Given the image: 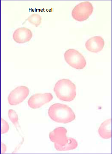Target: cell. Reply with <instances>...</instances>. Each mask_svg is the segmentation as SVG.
Here are the masks:
<instances>
[{
  "mask_svg": "<svg viewBox=\"0 0 112 154\" xmlns=\"http://www.w3.org/2000/svg\"><path fill=\"white\" fill-rule=\"evenodd\" d=\"M32 32L29 29L22 27L17 29L13 34V38L18 43H24L29 42L32 38Z\"/></svg>",
  "mask_w": 112,
  "mask_h": 154,
  "instance_id": "8",
  "label": "cell"
},
{
  "mask_svg": "<svg viewBox=\"0 0 112 154\" xmlns=\"http://www.w3.org/2000/svg\"><path fill=\"white\" fill-rule=\"evenodd\" d=\"M48 115L51 120L57 123L66 124L75 119L74 112L71 108L65 104L55 103L48 109Z\"/></svg>",
  "mask_w": 112,
  "mask_h": 154,
  "instance_id": "1",
  "label": "cell"
},
{
  "mask_svg": "<svg viewBox=\"0 0 112 154\" xmlns=\"http://www.w3.org/2000/svg\"><path fill=\"white\" fill-rule=\"evenodd\" d=\"M1 134L6 133L9 130V126L7 122L1 118Z\"/></svg>",
  "mask_w": 112,
  "mask_h": 154,
  "instance_id": "14",
  "label": "cell"
},
{
  "mask_svg": "<svg viewBox=\"0 0 112 154\" xmlns=\"http://www.w3.org/2000/svg\"><path fill=\"white\" fill-rule=\"evenodd\" d=\"M105 46V42L101 36H95L86 42V48L88 51L93 53H97L102 50Z\"/></svg>",
  "mask_w": 112,
  "mask_h": 154,
  "instance_id": "9",
  "label": "cell"
},
{
  "mask_svg": "<svg viewBox=\"0 0 112 154\" xmlns=\"http://www.w3.org/2000/svg\"><path fill=\"white\" fill-rule=\"evenodd\" d=\"M54 91L59 99L65 102H71L76 96L75 84L68 79H63L57 81Z\"/></svg>",
  "mask_w": 112,
  "mask_h": 154,
  "instance_id": "2",
  "label": "cell"
},
{
  "mask_svg": "<svg viewBox=\"0 0 112 154\" xmlns=\"http://www.w3.org/2000/svg\"><path fill=\"white\" fill-rule=\"evenodd\" d=\"M111 119L104 122L100 126L98 132L100 136L105 139L111 138Z\"/></svg>",
  "mask_w": 112,
  "mask_h": 154,
  "instance_id": "10",
  "label": "cell"
},
{
  "mask_svg": "<svg viewBox=\"0 0 112 154\" xmlns=\"http://www.w3.org/2000/svg\"><path fill=\"white\" fill-rule=\"evenodd\" d=\"M29 90L24 86H19L12 91L9 94L8 100L11 105H16L22 102L28 97Z\"/></svg>",
  "mask_w": 112,
  "mask_h": 154,
  "instance_id": "5",
  "label": "cell"
},
{
  "mask_svg": "<svg viewBox=\"0 0 112 154\" xmlns=\"http://www.w3.org/2000/svg\"><path fill=\"white\" fill-rule=\"evenodd\" d=\"M66 63L75 69H82L86 67V61L83 55L74 49H69L64 54Z\"/></svg>",
  "mask_w": 112,
  "mask_h": 154,
  "instance_id": "4",
  "label": "cell"
},
{
  "mask_svg": "<svg viewBox=\"0 0 112 154\" xmlns=\"http://www.w3.org/2000/svg\"><path fill=\"white\" fill-rule=\"evenodd\" d=\"M27 20L31 24L38 27L41 23L42 17L38 14H33L29 17Z\"/></svg>",
  "mask_w": 112,
  "mask_h": 154,
  "instance_id": "12",
  "label": "cell"
},
{
  "mask_svg": "<svg viewBox=\"0 0 112 154\" xmlns=\"http://www.w3.org/2000/svg\"><path fill=\"white\" fill-rule=\"evenodd\" d=\"M78 143L76 140L73 138H68L67 142L64 145L60 146L54 144V147L57 151H67L72 150L77 148Z\"/></svg>",
  "mask_w": 112,
  "mask_h": 154,
  "instance_id": "11",
  "label": "cell"
},
{
  "mask_svg": "<svg viewBox=\"0 0 112 154\" xmlns=\"http://www.w3.org/2000/svg\"><path fill=\"white\" fill-rule=\"evenodd\" d=\"M93 7L91 3L83 2L76 5L72 12L74 19L79 22L87 20L93 13Z\"/></svg>",
  "mask_w": 112,
  "mask_h": 154,
  "instance_id": "3",
  "label": "cell"
},
{
  "mask_svg": "<svg viewBox=\"0 0 112 154\" xmlns=\"http://www.w3.org/2000/svg\"><path fill=\"white\" fill-rule=\"evenodd\" d=\"M67 133V130L64 128L61 127L56 128L50 133V140L55 144L60 146L64 145L68 141Z\"/></svg>",
  "mask_w": 112,
  "mask_h": 154,
  "instance_id": "7",
  "label": "cell"
},
{
  "mask_svg": "<svg viewBox=\"0 0 112 154\" xmlns=\"http://www.w3.org/2000/svg\"><path fill=\"white\" fill-rule=\"evenodd\" d=\"M8 117L14 125L16 128L19 126L18 122V116L16 111L13 109H10L8 111Z\"/></svg>",
  "mask_w": 112,
  "mask_h": 154,
  "instance_id": "13",
  "label": "cell"
},
{
  "mask_svg": "<svg viewBox=\"0 0 112 154\" xmlns=\"http://www.w3.org/2000/svg\"><path fill=\"white\" fill-rule=\"evenodd\" d=\"M7 150V147L5 144L2 143H1V153H5Z\"/></svg>",
  "mask_w": 112,
  "mask_h": 154,
  "instance_id": "15",
  "label": "cell"
},
{
  "mask_svg": "<svg viewBox=\"0 0 112 154\" xmlns=\"http://www.w3.org/2000/svg\"><path fill=\"white\" fill-rule=\"evenodd\" d=\"M53 99L52 95L50 93L36 94L29 98L28 104L30 108L36 109L50 102Z\"/></svg>",
  "mask_w": 112,
  "mask_h": 154,
  "instance_id": "6",
  "label": "cell"
}]
</instances>
